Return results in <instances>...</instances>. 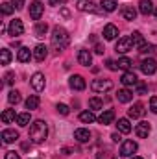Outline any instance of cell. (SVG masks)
<instances>
[{"label": "cell", "mask_w": 157, "mask_h": 159, "mask_svg": "<svg viewBox=\"0 0 157 159\" xmlns=\"http://www.w3.org/2000/svg\"><path fill=\"white\" fill-rule=\"evenodd\" d=\"M69 43H70L69 32L65 28H61V26H56L54 32H52V44H54V48L57 52H61V50H65L69 46Z\"/></svg>", "instance_id": "obj_1"}, {"label": "cell", "mask_w": 157, "mask_h": 159, "mask_svg": "<svg viewBox=\"0 0 157 159\" xmlns=\"http://www.w3.org/2000/svg\"><path fill=\"white\" fill-rule=\"evenodd\" d=\"M48 137V126L44 120H35L30 126V139L34 143H44Z\"/></svg>", "instance_id": "obj_2"}, {"label": "cell", "mask_w": 157, "mask_h": 159, "mask_svg": "<svg viewBox=\"0 0 157 159\" xmlns=\"http://www.w3.org/2000/svg\"><path fill=\"white\" fill-rule=\"evenodd\" d=\"M91 89H92L94 93H107V91H111V89H113V81H111V80H105V78L92 80Z\"/></svg>", "instance_id": "obj_3"}, {"label": "cell", "mask_w": 157, "mask_h": 159, "mask_svg": "<svg viewBox=\"0 0 157 159\" xmlns=\"http://www.w3.org/2000/svg\"><path fill=\"white\" fill-rule=\"evenodd\" d=\"M137 143L135 141H124L122 143V146H120V156L122 157H131L135 152H137Z\"/></svg>", "instance_id": "obj_4"}, {"label": "cell", "mask_w": 157, "mask_h": 159, "mask_svg": "<svg viewBox=\"0 0 157 159\" xmlns=\"http://www.w3.org/2000/svg\"><path fill=\"white\" fill-rule=\"evenodd\" d=\"M141 70H142L144 74H148V76L155 74V72H157V61H155V59H152V57L142 59V61H141Z\"/></svg>", "instance_id": "obj_5"}, {"label": "cell", "mask_w": 157, "mask_h": 159, "mask_svg": "<svg viewBox=\"0 0 157 159\" xmlns=\"http://www.w3.org/2000/svg\"><path fill=\"white\" fill-rule=\"evenodd\" d=\"M115 50H117L118 54H126V52L133 50V41H131V37H120L117 43V46H115Z\"/></svg>", "instance_id": "obj_6"}, {"label": "cell", "mask_w": 157, "mask_h": 159, "mask_svg": "<svg viewBox=\"0 0 157 159\" xmlns=\"http://www.w3.org/2000/svg\"><path fill=\"white\" fill-rule=\"evenodd\" d=\"M144 113H146V109H144V106H142L141 102L133 104V106L128 109V115H129V119H141V117H144Z\"/></svg>", "instance_id": "obj_7"}, {"label": "cell", "mask_w": 157, "mask_h": 159, "mask_svg": "<svg viewBox=\"0 0 157 159\" xmlns=\"http://www.w3.org/2000/svg\"><path fill=\"white\" fill-rule=\"evenodd\" d=\"M43 11H44V6L41 4L39 0H35V2L30 4V17H32L34 20H39L41 15H43Z\"/></svg>", "instance_id": "obj_8"}, {"label": "cell", "mask_w": 157, "mask_h": 159, "mask_svg": "<svg viewBox=\"0 0 157 159\" xmlns=\"http://www.w3.org/2000/svg\"><path fill=\"white\" fill-rule=\"evenodd\" d=\"M150 129H152V128H150V124H148V122H144V120H142V122H139V124L135 126V133H137V137H139V139H146V137L150 135Z\"/></svg>", "instance_id": "obj_9"}, {"label": "cell", "mask_w": 157, "mask_h": 159, "mask_svg": "<svg viewBox=\"0 0 157 159\" xmlns=\"http://www.w3.org/2000/svg\"><path fill=\"white\" fill-rule=\"evenodd\" d=\"M78 63L79 65H83V67H91V63H92V56H91V52L87 50V48H81L78 52Z\"/></svg>", "instance_id": "obj_10"}, {"label": "cell", "mask_w": 157, "mask_h": 159, "mask_svg": "<svg viewBox=\"0 0 157 159\" xmlns=\"http://www.w3.org/2000/svg\"><path fill=\"white\" fill-rule=\"evenodd\" d=\"M69 83H70V87H72L74 91H83V89L87 87V83H85L83 76H79V74H74V76H70Z\"/></svg>", "instance_id": "obj_11"}, {"label": "cell", "mask_w": 157, "mask_h": 159, "mask_svg": "<svg viewBox=\"0 0 157 159\" xmlns=\"http://www.w3.org/2000/svg\"><path fill=\"white\" fill-rule=\"evenodd\" d=\"M30 83H32V87H34L35 91H43L44 85H46V81H44V74L35 72V74L32 76V80H30Z\"/></svg>", "instance_id": "obj_12"}, {"label": "cell", "mask_w": 157, "mask_h": 159, "mask_svg": "<svg viewBox=\"0 0 157 159\" xmlns=\"http://www.w3.org/2000/svg\"><path fill=\"white\" fill-rule=\"evenodd\" d=\"M22 32H24V24H22L20 19H15V20L9 22V34L11 35H20Z\"/></svg>", "instance_id": "obj_13"}, {"label": "cell", "mask_w": 157, "mask_h": 159, "mask_svg": "<svg viewBox=\"0 0 157 159\" xmlns=\"http://www.w3.org/2000/svg\"><path fill=\"white\" fill-rule=\"evenodd\" d=\"M74 139H76L78 143H89V141H91V131L85 129V128H78V129L74 131Z\"/></svg>", "instance_id": "obj_14"}, {"label": "cell", "mask_w": 157, "mask_h": 159, "mask_svg": "<svg viewBox=\"0 0 157 159\" xmlns=\"http://www.w3.org/2000/svg\"><path fill=\"white\" fill-rule=\"evenodd\" d=\"M32 57H34V50H30V48H26V46H22V48L19 50V54H17V59H19L20 63H28Z\"/></svg>", "instance_id": "obj_15"}, {"label": "cell", "mask_w": 157, "mask_h": 159, "mask_svg": "<svg viewBox=\"0 0 157 159\" xmlns=\"http://www.w3.org/2000/svg\"><path fill=\"white\" fill-rule=\"evenodd\" d=\"M17 139H19V131H15V129H4V131H2V141H4V144L15 143Z\"/></svg>", "instance_id": "obj_16"}, {"label": "cell", "mask_w": 157, "mask_h": 159, "mask_svg": "<svg viewBox=\"0 0 157 159\" xmlns=\"http://www.w3.org/2000/svg\"><path fill=\"white\" fill-rule=\"evenodd\" d=\"M139 11L142 15H152L155 11V7H154V4L150 0H139Z\"/></svg>", "instance_id": "obj_17"}, {"label": "cell", "mask_w": 157, "mask_h": 159, "mask_svg": "<svg viewBox=\"0 0 157 159\" xmlns=\"http://www.w3.org/2000/svg\"><path fill=\"white\" fill-rule=\"evenodd\" d=\"M46 56H48V48H46L44 44H37V46L34 48V59H35V61H44Z\"/></svg>", "instance_id": "obj_18"}, {"label": "cell", "mask_w": 157, "mask_h": 159, "mask_svg": "<svg viewBox=\"0 0 157 159\" xmlns=\"http://www.w3.org/2000/svg\"><path fill=\"white\" fill-rule=\"evenodd\" d=\"M117 35H118V28L115 24H107V26L104 28V39L105 41H113Z\"/></svg>", "instance_id": "obj_19"}, {"label": "cell", "mask_w": 157, "mask_h": 159, "mask_svg": "<svg viewBox=\"0 0 157 159\" xmlns=\"http://www.w3.org/2000/svg\"><path fill=\"white\" fill-rule=\"evenodd\" d=\"M117 98L120 104H128V102H131L133 100V93L129 91V89H120L117 93Z\"/></svg>", "instance_id": "obj_20"}, {"label": "cell", "mask_w": 157, "mask_h": 159, "mask_svg": "<svg viewBox=\"0 0 157 159\" xmlns=\"http://www.w3.org/2000/svg\"><path fill=\"white\" fill-rule=\"evenodd\" d=\"M120 81L126 85V87H129V85H137V76H135V72H131V70H128V72H124L122 74V78H120Z\"/></svg>", "instance_id": "obj_21"}, {"label": "cell", "mask_w": 157, "mask_h": 159, "mask_svg": "<svg viewBox=\"0 0 157 159\" xmlns=\"http://www.w3.org/2000/svg\"><path fill=\"white\" fill-rule=\"evenodd\" d=\"M113 120H115V111H113V109H105V111L98 117V122H100V124H104V126L111 124Z\"/></svg>", "instance_id": "obj_22"}, {"label": "cell", "mask_w": 157, "mask_h": 159, "mask_svg": "<svg viewBox=\"0 0 157 159\" xmlns=\"http://www.w3.org/2000/svg\"><path fill=\"white\" fill-rule=\"evenodd\" d=\"M122 17H124L126 20H135V17H137V9L131 7V6H126V7H122Z\"/></svg>", "instance_id": "obj_23"}, {"label": "cell", "mask_w": 157, "mask_h": 159, "mask_svg": "<svg viewBox=\"0 0 157 159\" xmlns=\"http://www.w3.org/2000/svg\"><path fill=\"white\" fill-rule=\"evenodd\" d=\"M15 119H17L15 109H6V111L2 113V122H4V124H13Z\"/></svg>", "instance_id": "obj_24"}, {"label": "cell", "mask_w": 157, "mask_h": 159, "mask_svg": "<svg viewBox=\"0 0 157 159\" xmlns=\"http://www.w3.org/2000/svg\"><path fill=\"white\" fill-rule=\"evenodd\" d=\"M117 128H118L120 133H129V131H131V124H129V120L128 119H118Z\"/></svg>", "instance_id": "obj_25"}, {"label": "cell", "mask_w": 157, "mask_h": 159, "mask_svg": "<svg viewBox=\"0 0 157 159\" xmlns=\"http://www.w3.org/2000/svg\"><path fill=\"white\" fill-rule=\"evenodd\" d=\"M39 104H41V100H39V96L37 94H32L28 100H26V107L32 111V109H37L39 107Z\"/></svg>", "instance_id": "obj_26"}, {"label": "cell", "mask_w": 157, "mask_h": 159, "mask_svg": "<svg viewBox=\"0 0 157 159\" xmlns=\"http://www.w3.org/2000/svg\"><path fill=\"white\" fill-rule=\"evenodd\" d=\"M78 9L79 11H94V2H91V0H79Z\"/></svg>", "instance_id": "obj_27"}, {"label": "cell", "mask_w": 157, "mask_h": 159, "mask_svg": "<svg viewBox=\"0 0 157 159\" xmlns=\"http://www.w3.org/2000/svg\"><path fill=\"white\" fill-rule=\"evenodd\" d=\"M79 120L81 122H85V124H91V122H94L96 117H94V113L92 111H81L79 113Z\"/></svg>", "instance_id": "obj_28"}, {"label": "cell", "mask_w": 157, "mask_h": 159, "mask_svg": "<svg viewBox=\"0 0 157 159\" xmlns=\"http://www.w3.org/2000/svg\"><path fill=\"white\" fill-rule=\"evenodd\" d=\"M131 41H133V46H142V44H146V41L142 37V34L141 32H133V35H131Z\"/></svg>", "instance_id": "obj_29"}, {"label": "cell", "mask_w": 157, "mask_h": 159, "mask_svg": "<svg viewBox=\"0 0 157 159\" xmlns=\"http://www.w3.org/2000/svg\"><path fill=\"white\" fill-rule=\"evenodd\" d=\"M46 32H48V24L46 22H37L35 24V35L37 37H44Z\"/></svg>", "instance_id": "obj_30"}, {"label": "cell", "mask_w": 157, "mask_h": 159, "mask_svg": "<svg viewBox=\"0 0 157 159\" xmlns=\"http://www.w3.org/2000/svg\"><path fill=\"white\" fill-rule=\"evenodd\" d=\"M7 100H9V104H11V106H17V104L20 102V93H19V91H15V89H13V91H9Z\"/></svg>", "instance_id": "obj_31"}, {"label": "cell", "mask_w": 157, "mask_h": 159, "mask_svg": "<svg viewBox=\"0 0 157 159\" xmlns=\"http://www.w3.org/2000/svg\"><path fill=\"white\" fill-rule=\"evenodd\" d=\"M100 6L104 7V11H109V13L117 9V2H115V0H102Z\"/></svg>", "instance_id": "obj_32"}, {"label": "cell", "mask_w": 157, "mask_h": 159, "mask_svg": "<svg viewBox=\"0 0 157 159\" xmlns=\"http://www.w3.org/2000/svg\"><path fill=\"white\" fill-rule=\"evenodd\" d=\"M30 111H26V113H20V115H17V124L19 126H28L30 124Z\"/></svg>", "instance_id": "obj_33"}, {"label": "cell", "mask_w": 157, "mask_h": 159, "mask_svg": "<svg viewBox=\"0 0 157 159\" xmlns=\"http://www.w3.org/2000/svg\"><path fill=\"white\" fill-rule=\"evenodd\" d=\"M0 61H2V65H9V61H11V52H9L7 48H2V50H0Z\"/></svg>", "instance_id": "obj_34"}, {"label": "cell", "mask_w": 157, "mask_h": 159, "mask_svg": "<svg viewBox=\"0 0 157 159\" xmlns=\"http://www.w3.org/2000/svg\"><path fill=\"white\" fill-rule=\"evenodd\" d=\"M89 107H91L92 111H98V109H102V107H104V102H102L100 98H96V96H94V98H91V100H89Z\"/></svg>", "instance_id": "obj_35"}, {"label": "cell", "mask_w": 157, "mask_h": 159, "mask_svg": "<svg viewBox=\"0 0 157 159\" xmlns=\"http://www.w3.org/2000/svg\"><path fill=\"white\" fill-rule=\"evenodd\" d=\"M131 65H133V61H131L129 57H120V59H118V69L129 70V69H131Z\"/></svg>", "instance_id": "obj_36"}, {"label": "cell", "mask_w": 157, "mask_h": 159, "mask_svg": "<svg viewBox=\"0 0 157 159\" xmlns=\"http://www.w3.org/2000/svg\"><path fill=\"white\" fill-rule=\"evenodd\" d=\"M13 9H15L13 4H9V2H4V4H2V13H4V15H11Z\"/></svg>", "instance_id": "obj_37"}, {"label": "cell", "mask_w": 157, "mask_h": 159, "mask_svg": "<svg viewBox=\"0 0 157 159\" xmlns=\"http://www.w3.org/2000/svg\"><path fill=\"white\" fill-rule=\"evenodd\" d=\"M139 52H141V54H152V52H155V46H154V44H142V46L139 48Z\"/></svg>", "instance_id": "obj_38"}, {"label": "cell", "mask_w": 157, "mask_h": 159, "mask_svg": "<svg viewBox=\"0 0 157 159\" xmlns=\"http://www.w3.org/2000/svg\"><path fill=\"white\" fill-rule=\"evenodd\" d=\"M148 93V87H146V83H142V81H137V94H146Z\"/></svg>", "instance_id": "obj_39"}, {"label": "cell", "mask_w": 157, "mask_h": 159, "mask_svg": "<svg viewBox=\"0 0 157 159\" xmlns=\"http://www.w3.org/2000/svg\"><path fill=\"white\" fill-rule=\"evenodd\" d=\"M57 113H61V115H69L70 113V109H69V106H65V104H57Z\"/></svg>", "instance_id": "obj_40"}, {"label": "cell", "mask_w": 157, "mask_h": 159, "mask_svg": "<svg viewBox=\"0 0 157 159\" xmlns=\"http://www.w3.org/2000/svg\"><path fill=\"white\" fill-rule=\"evenodd\" d=\"M105 65H107V69H109V70H118V63H117V61H113V59H107V61H105Z\"/></svg>", "instance_id": "obj_41"}, {"label": "cell", "mask_w": 157, "mask_h": 159, "mask_svg": "<svg viewBox=\"0 0 157 159\" xmlns=\"http://www.w3.org/2000/svg\"><path fill=\"white\" fill-rule=\"evenodd\" d=\"M150 109H152V113L157 115V96H152L150 98Z\"/></svg>", "instance_id": "obj_42"}, {"label": "cell", "mask_w": 157, "mask_h": 159, "mask_svg": "<svg viewBox=\"0 0 157 159\" xmlns=\"http://www.w3.org/2000/svg\"><path fill=\"white\" fill-rule=\"evenodd\" d=\"M4 159H20V157H19L17 152H6V157Z\"/></svg>", "instance_id": "obj_43"}, {"label": "cell", "mask_w": 157, "mask_h": 159, "mask_svg": "<svg viewBox=\"0 0 157 159\" xmlns=\"http://www.w3.org/2000/svg\"><path fill=\"white\" fill-rule=\"evenodd\" d=\"M13 81H15V74H13V72H7V74H6V83L11 85Z\"/></svg>", "instance_id": "obj_44"}, {"label": "cell", "mask_w": 157, "mask_h": 159, "mask_svg": "<svg viewBox=\"0 0 157 159\" xmlns=\"http://www.w3.org/2000/svg\"><path fill=\"white\" fill-rule=\"evenodd\" d=\"M13 2V6L17 7V9H22L24 7V0H11Z\"/></svg>", "instance_id": "obj_45"}, {"label": "cell", "mask_w": 157, "mask_h": 159, "mask_svg": "<svg viewBox=\"0 0 157 159\" xmlns=\"http://www.w3.org/2000/svg\"><path fill=\"white\" fill-rule=\"evenodd\" d=\"M104 50H105V48H104L102 44H96V46H94V52H96V54H104Z\"/></svg>", "instance_id": "obj_46"}, {"label": "cell", "mask_w": 157, "mask_h": 159, "mask_svg": "<svg viewBox=\"0 0 157 159\" xmlns=\"http://www.w3.org/2000/svg\"><path fill=\"white\" fill-rule=\"evenodd\" d=\"M50 2V6H59V4H63L65 0H48Z\"/></svg>", "instance_id": "obj_47"}, {"label": "cell", "mask_w": 157, "mask_h": 159, "mask_svg": "<svg viewBox=\"0 0 157 159\" xmlns=\"http://www.w3.org/2000/svg\"><path fill=\"white\" fill-rule=\"evenodd\" d=\"M111 139H113V141H115V143H118V141H122V139H120V135H118V133H113V135H111Z\"/></svg>", "instance_id": "obj_48"}, {"label": "cell", "mask_w": 157, "mask_h": 159, "mask_svg": "<svg viewBox=\"0 0 157 159\" xmlns=\"http://www.w3.org/2000/svg\"><path fill=\"white\" fill-rule=\"evenodd\" d=\"M129 159H142V157H139V156H133V157H129Z\"/></svg>", "instance_id": "obj_49"}, {"label": "cell", "mask_w": 157, "mask_h": 159, "mask_svg": "<svg viewBox=\"0 0 157 159\" xmlns=\"http://www.w3.org/2000/svg\"><path fill=\"white\" fill-rule=\"evenodd\" d=\"M154 13H155V17H157V9H155V11H154Z\"/></svg>", "instance_id": "obj_50"}, {"label": "cell", "mask_w": 157, "mask_h": 159, "mask_svg": "<svg viewBox=\"0 0 157 159\" xmlns=\"http://www.w3.org/2000/svg\"><path fill=\"white\" fill-rule=\"evenodd\" d=\"M111 159H115V157H111Z\"/></svg>", "instance_id": "obj_51"}]
</instances>
